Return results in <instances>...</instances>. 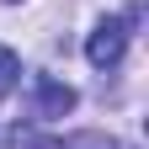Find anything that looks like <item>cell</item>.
<instances>
[{"mask_svg":"<svg viewBox=\"0 0 149 149\" xmlns=\"http://www.w3.org/2000/svg\"><path fill=\"white\" fill-rule=\"evenodd\" d=\"M123 48H128V22H101L96 32H91V43H85V59L96 69H112L123 59Z\"/></svg>","mask_w":149,"mask_h":149,"instance_id":"cell-1","label":"cell"},{"mask_svg":"<svg viewBox=\"0 0 149 149\" xmlns=\"http://www.w3.org/2000/svg\"><path fill=\"white\" fill-rule=\"evenodd\" d=\"M64 112H74V91L53 74H37V117H64Z\"/></svg>","mask_w":149,"mask_h":149,"instance_id":"cell-2","label":"cell"},{"mask_svg":"<svg viewBox=\"0 0 149 149\" xmlns=\"http://www.w3.org/2000/svg\"><path fill=\"white\" fill-rule=\"evenodd\" d=\"M16 80H22V59H16L11 48H0V96H6Z\"/></svg>","mask_w":149,"mask_h":149,"instance_id":"cell-3","label":"cell"}]
</instances>
